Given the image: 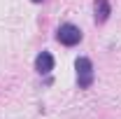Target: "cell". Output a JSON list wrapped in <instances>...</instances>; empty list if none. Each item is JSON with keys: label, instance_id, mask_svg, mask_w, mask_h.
<instances>
[{"label": "cell", "instance_id": "cell-5", "mask_svg": "<svg viewBox=\"0 0 121 119\" xmlns=\"http://www.w3.org/2000/svg\"><path fill=\"white\" fill-rule=\"evenodd\" d=\"M33 2H42V0H33Z\"/></svg>", "mask_w": 121, "mask_h": 119}, {"label": "cell", "instance_id": "cell-1", "mask_svg": "<svg viewBox=\"0 0 121 119\" xmlns=\"http://www.w3.org/2000/svg\"><path fill=\"white\" fill-rule=\"evenodd\" d=\"M75 68H77V84H79V89H89L93 84V63H91V59L79 56L75 61Z\"/></svg>", "mask_w": 121, "mask_h": 119}, {"label": "cell", "instance_id": "cell-3", "mask_svg": "<svg viewBox=\"0 0 121 119\" xmlns=\"http://www.w3.org/2000/svg\"><path fill=\"white\" fill-rule=\"evenodd\" d=\"M35 70L40 75H49L54 70V56H51L49 51H40L37 59H35Z\"/></svg>", "mask_w": 121, "mask_h": 119}, {"label": "cell", "instance_id": "cell-4", "mask_svg": "<svg viewBox=\"0 0 121 119\" xmlns=\"http://www.w3.org/2000/svg\"><path fill=\"white\" fill-rule=\"evenodd\" d=\"M93 9H95V23H105L109 19V14H112L109 0H95L93 2Z\"/></svg>", "mask_w": 121, "mask_h": 119}, {"label": "cell", "instance_id": "cell-2", "mask_svg": "<svg viewBox=\"0 0 121 119\" xmlns=\"http://www.w3.org/2000/svg\"><path fill=\"white\" fill-rule=\"evenodd\" d=\"M56 40L65 47H75L82 42V30L77 28L75 23H63L58 30H56Z\"/></svg>", "mask_w": 121, "mask_h": 119}]
</instances>
